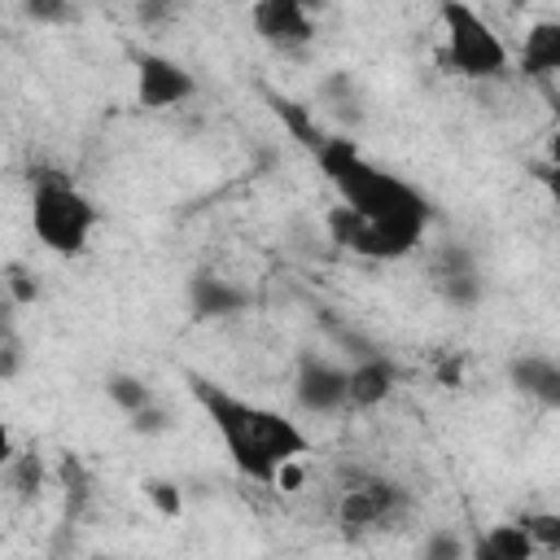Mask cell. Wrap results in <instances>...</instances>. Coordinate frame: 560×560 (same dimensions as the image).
Returning a JSON list of instances; mask_svg holds the SVG:
<instances>
[{
    "mask_svg": "<svg viewBox=\"0 0 560 560\" xmlns=\"http://www.w3.org/2000/svg\"><path fill=\"white\" fill-rule=\"evenodd\" d=\"M433 284L451 306H477L481 302V271L464 245H446L433 258Z\"/></svg>",
    "mask_w": 560,
    "mask_h": 560,
    "instance_id": "8fae6325",
    "label": "cell"
},
{
    "mask_svg": "<svg viewBox=\"0 0 560 560\" xmlns=\"http://www.w3.org/2000/svg\"><path fill=\"white\" fill-rule=\"evenodd\" d=\"M192 96H197V79L184 61H175L166 52H153V48L136 52V101H140V109L158 114V109H175Z\"/></svg>",
    "mask_w": 560,
    "mask_h": 560,
    "instance_id": "8992f818",
    "label": "cell"
},
{
    "mask_svg": "<svg viewBox=\"0 0 560 560\" xmlns=\"http://www.w3.org/2000/svg\"><path fill=\"white\" fill-rule=\"evenodd\" d=\"M508 381L538 407H560V363L551 354H516L508 363Z\"/></svg>",
    "mask_w": 560,
    "mask_h": 560,
    "instance_id": "7c38bea8",
    "label": "cell"
},
{
    "mask_svg": "<svg viewBox=\"0 0 560 560\" xmlns=\"http://www.w3.org/2000/svg\"><path fill=\"white\" fill-rule=\"evenodd\" d=\"M468 560H499V556H494V551H490L481 538H472V542H468Z\"/></svg>",
    "mask_w": 560,
    "mask_h": 560,
    "instance_id": "484cf974",
    "label": "cell"
},
{
    "mask_svg": "<svg viewBox=\"0 0 560 560\" xmlns=\"http://www.w3.org/2000/svg\"><path fill=\"white\" fill-rule=\"evenodd\" d=\"M521 529L529 534V542L538 547V556H542V551L551 556V551L560 547V516H556V512H525V516H521Z\"/></svg>",
    "mask_w": 560,
    "mask_h": 560,
    "instance_id": "ac0fdd59",
    "label": "cell"
},
{
    "mask_svg": "<svg viewBox=\"0 0 560 560\" xmlns=\"http://www.w3.org/2000/svg\"><path fill=\"white\" fill-rule=\"evenodd\" d=\"M249 22H254L258 39L280 52H298L315 39V22H311L306 4H298V0H258L249 9Z\"/></svg>",
    "mask_w": 560,
    "mask_h": 560,
    "instance_id": "ba28073f",
    "label": "cell"
},
{
    "mask_svg": "<svg viewBox=\"0 0 560 560\" xmlns=\"http://www.w3.org/2000/svg\"><path fill=\"white\" fill-rule=\"evenodd\" d=\"M22 13H26L31 22H66V18H70L66 4H48V0H31V4H22Z\"/></svg>",
    "mask_w": 560,
    "mask_h": 560,
    "instance_id": "603a6c76",
    "label": "cell"
},
{
    "mask_svg": "<svg viewBox=\"0 0 560 560\" xmlns=\"http://www.w3.org/2000/svg\"><path fill=\"white\" fill-rule=\"evenodd\" d=\"M188 394L197 398V407L206 411V420L214 424L232 468L258 486H276L284 464H298L311 455V438L298 420L280 416L276 407H262L254 398L232 394L228 385L188 372Z\"/></svg>",
    "mask_w": 560,
    "mask_h": 560,
    "instance_id": "7a4b0ae2",
    "label": "cell"
},
{
    "mask_svg": "<svg viewBox=\"0 0 560 560\" xmlns=\"http://www.w3.org/2000/svg\"><path fill=\"white\" fill-rule=\"evenodd\" d=\"M293 398L311 416L346 411V368L324 359V354H315V350H302L298 354V372H293Z\"/></svg>",
    "mask_w": 560,
    "mask_h": 560,
    "instance_id": "52a82bcc",
    "label": "cell"
},
{
    "mask_svg": "<svg viewBox=\"0 0 560 560\" xmlns=\"http://www.w3.org/2000/svg\"><path fill=\"white\" fill-rule=\"evenodd\" d=\"M499 560H538V547L529 542V534L521 529V521H503V525H490L486 534H477Z\"/></svg>",
    "mask_w": 560,
    "mask_h": 560,
    "instance_id": "9a60e30c",
    "label": "cell"
},
{
    "mask_svg": "<svg viewBox=\"0 0 560 560\" xmlns=\"http://www.w3.org/2000/svg\"><path fill=\"white\" fill-rule=\"evenodd\" d=\"M101 228L96 201L61 171H31V232L57 258L88 254Z\"/></svg>",
    "mask_w": 560,
    "mask_h": 560,
    "instance_id": "3957f363",
    "label": "cell"
},
{
    "mask_svg": "<svg viewBox=\"0 0 560 560\" xmlns=\"http://www.w3.org/2000/svg\"><path fill=\"white\" fill-rule=\"evenodd\" d=\"M521 70L534 74V79H547L560 70V22L556 18H542L525 31V44H521Z\"/></svg>",
    "mask_w": 560,
    "mask_h": 560,
    "instance_id": "4fadbf2b",
    "label": "cell"
},
{
    "mask_svg": "<svg viewBox=\"0 0 560 560\" xmlns=\"http://www.w3.org/2000/svg\"><path fill=\"white\" fill-rule=\"evenodd\" d=\"M254 306V293L245 284H232L214 271H192L188 276V311L192 319H236Z\"/></svg>",
    "mask_w": 560,
    "mask_h": 560,
    "instance_id": "9c48e42d",
    "label": "cell"
},
{
    "mask_svg": "<svg viewBox=\"0 0 560 560\" xmlns=\"http://www.w3.org/2000/svg\"><path fill=\"white\" fill-rule=\"evenodd\" d=\"M140 490H144L149 508H153L162 521H179V516H184V490H179L175 481H166V477H149Z\"/></svg>",
    "mask_w": 560,
    "mask_h": 560,
    "instance_id": "e0dca14e",
    "label": "cell"
},
{
    "mask_svg": "<svg viewBox=\"0 0 560 560\" xmlns=\"http://www.w3.org/2000/svg\"><path fill=\"white\" fill-rule=\"evenodd\" d=\"M105 398L122 411V416H136L140 407H149L158 394L149 389V381L144 376H136V372H109L105 376Z\"/></svg>",
    "mask_w": 560,
    "mask_h": 560,
    "instance_id": "5bb4252c",
    "label": "cell"
},
{
    "mask_svg": "<svg viewBox=\"0 0 560 560\" xmlns=\"http://www.w3.org/2000/svg\"><path fill=\"white\" fill-rule=\"evenodd\" d=\"M394 385H398V368L381 350L368 354V359H354L346 368V407L350 411H372L394 394Z\"/></svg>",
    "mask_w": 560,
    "mask_h": 560,
    "instance_id": "30bf717a",
    "label": "cell"
},
{
    "mask_svg": "<svg viewBox=\"0 0 560 560\" xmlns=\"http://www.w3.org/2000/svg\"><path fill=\"white\" fill-rule=\"evenodd\" d=\"M171 424H175V420H171V411H166L158 398H153L149 407H140L136 416H127V429H131L136 438H162V433H171Z\"/></svg>",
    "mask_w": 560,
    "mask_h": 560,
    "instance_id": "ffe728a7",
    "label": "cell"
},
{
    "mask_svg": "<svg viewBox=\"0 0 560 560\" xmlns=\"http://www.w3.org/2000/svg\"><path fill=\"white\" fill-rule=\"evenodd\" d=\"M26 368V350L18 341V332H4L0 337V381H18Z\"/></svg>",
    "mask_w": 560,
    "mask_h": 560,
    "instance_id": "7402d4cb",
    "label": "cell"
},
{
    "mask_svg": "<svg viewBox=\"0 0 560 560\" xmlns=\"http://www.w3.org/2000/svg\"><path fill=\"white\" fill-rule=\"evenodd\" d=\"M442 22V66L459 79H503L512 70V52L503 35L464 0H446L438 9Z\"/></svg>",
    "mask_w": 560,
    "mask_h": 560,
    "instance_id": "277c9868",
    "label": "cell"
},
{
    "mask_svg": "<svg viewBox=\"0 0 560 560\" xmlns=\"http://www.w3.org/2000/svg\"><path fill=\"white\" fill-rule=\"evenodd\" d=\"M4 472H9V481H13V490H18L22 499H35V494L44 490V459H39L35 451H18Z\"/></svg>",
    "mask_w": 560,
    "mask_h": 560,
    "instance_id": "2e32d148",
    "label": "cell"
},
{
    "mask_svg": "<svg viewBox=\"0 0 560 560\" xmlns=\"http://www.w3.org/2000/svg\"><path fill=\"white\" fill-rule=\"evenodd\" d=\"M407 508H411V494L398 481L359 472V477H350L341 486L332 516H337V525L346 534H368V529H389Z\"/></svg>",
    "mask_w": 560,
    "mask_h": 560,
    "instance_id": "5b68a950",
    "label": "cell"
},
{
    "mask_svg": "<svg viewBox=\"0 0 560 560\" xmlns=\"http://www.w3.org/2000/svg\"><path fill=\"white\" fill-rule=\"evenodd\" d=\"M4 289H9L13 306H31V302L39 298V280H35L31 267H22V262H13V267L4 271Z\"/></svg>",
    "mask_w": 560,
    "mask_h": 560,
    "instance_id": "44dd1931",
    "label": "cell"
},
{
    "mask_svg": "<svg viewBox=\"0 0 560 560\" xmlns=\"http://www.w3.org/2000/svg\"><path fill=\"white\" fill-rule=\"evenodd\" d=\"M13 455H18V438H13V429L0 420V472L13 464Z\"/></svg>",
    "mask_w": 560,
    "mask_h": 560,
    "instance_id": "d4e9b609",
    "label": "cell"
},
{
    "mask_svg": "<svg viewBox=\"0 0 560 560\" xmlns=\"http://www.w3.org/2000/svg\"><path fill=\"white\" fill-rule=\"evenodd\" d=\"M420 560H468V538L459 529H433L420 542Z\"/></svg>",
    "mask_w": 560,
    "mask_h": 560,
    "instance_id": "d6986e66",
    "label": "cell"
},
{
    "mask_svg": "<svg viewBox=\"0 0 560 560\" xmlns=\"http://www.w3.org/2000/svg\"><path fill=\"white\" fill-rule=\"evenodd\" d=\"M319 171L337 188L328 236L363 258H407L433 219L429 197L407 179L381 171L350 136H319L311 144Z\"/></svg>",
    "mask_w": 560,
    "mask_h": 560,
    "instance_id": "6da1fadb",
    "label": "cell"
},
{
    "mask_svg": "<svg viewBox=\"0 0 560 560\" xmlns=\"http://www.w3.org/2000/svg\"><path fill=\"white\" fill-rule=\"evenodd\" d=\"M459 381H464V354H446V359L438 363V385L455 389Z\"/></svg>",
    "mask_w": 560,
    "mask_h": 560,
    "instance_id": "cb8c5ba5",
    "label": "cell"
}]
</instances>
